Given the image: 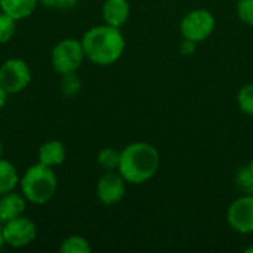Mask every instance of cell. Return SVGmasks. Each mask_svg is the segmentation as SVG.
Segmentation results:
<instances>
[{"mask_svg":"<svg viewBox=\"0 0 253 253\" xmlns=\"http://www.w3.org/2000/svg\"><path fill=\"white\" fill-rule=\"evenodd\" d=\"M84 56L96 65H111L125 52V37L117 27L96 25L87 30L82 39Z\"/></svg>","mask_w":253,"mask_h":253,"instance_id":"cell-1","label":"cell"},{"mask_svg":"<svg viewBox=\"0 0 253 253\" xmlns=\"http://www.w3.org/2000/svg\"><path fill=\"white\" fill-rule=\"evenodd\" d=\"M160 168V154L148 142L129 144L120 151L119 172L126 182L141 185L156 176Z\"/></svg>","mask_w":253,"mask_h":253,"instance_id":"cell-2","label":"cell"},{"mask_svg":"<svg viewBox=\"0 0 253 253\" xmlns=\"http://www.w3.org/2000/svg\"><path fill=\"white\" fill-rule=\"evenodd\" d=\"M19 182L24 197L34 205L47 203L55 196L58 188L55 172L52 170V168L40 162L28 168Z\"/></svg>","mask_w":253,"mask_h":253,"instance_id":"cell-3","label":"cell"},{"mask_svg":"<svg viewBox=\"0 0 253 253\" xmlns=\"http://www.w3.org/2000/svg\"><path fill=\"white\" fill-rule=\"evenodd\" d=\"M84 59L82 42L76 39H64L52 50V67L59 74L74 73Z\"/></svg>","mask_w":253,"mask_h":253,"instance_id":"cell-4","label":"cell"},{"mask_svg":"<svg viewBox=\"0 0 253 253\" xmlns=\"http://www.w3.org/2000/svg\"><path fill=\"white\" fill-rule=\"evenodd\" d=\"M215 16L206 9L188 12L181 21V34L184 39L200 43L206 40L215 30Z\"/></svg>","mask_w":253,"mask_h":253,"instance_id":"cell-5","label":"cell"},{"mask_svg":"<svg viewBox=\"0 0 253 253\" xmlns=\"http://www.w3.org/2000/svg\"><path fill=\"white\" fill-rule=\"evenodd\" d=\"M31 82V71L24 59L12 58L0 67V84L7 93L22 92Z\"/></svg>","mask_w":253,"mask_h":253,"instance_id":"cell-6","label":"cell"},{"mask_svg":"<svg viewBox=\"0 0 253 253\" xmlns=\"http://www.w3.org/2000/svg\"><path fill=\"white\" fill-rule=\"evenodd\" d=\"M4 245L12 248H24L34 242L37 236V227L30 218H24L22 215L6 222L1 227Z\"/></svg>","mask_w":253,"mask_h":253,"instance_id":"cell-7","label":"cell"},{"mask_svg":"<svg viewBox=\"0 0 253 253\" xmlns=\"http://www.w3.org/2000/svg\"><path fill=\"white\" fill-rule=\"evenodd\" d=\"M227 222L239 234H252L253 196L245 194L230 205L227 211Z\"/></svg>","mask_w":253,"mask_h":253,"instance_id":"cell-8","label":"cell"},{"mask_svg":"<svg viewBox=\"0 0 253 253\" xmlns=\"http://www.w3.org/2000/svg\"><path fill=\"white\" fill-rule=\"evenodd\" d=\"M126 193V181L116 170H105V173L98 179L96 196L104 205L119 203Z\"/></svg>","mask_w":253,"mask_h":253,"instance_id":"cell-9","label":"cell"},{"mask_svg":"<svg viewBox=\"0 0 253 253\" xmlns=\"http://www.w3.org/2000/svg\"><path fill=\"white\" fill-rule=\"evenodd\" d=\"M130 15V6L127 0H105L102 4V18L105 24L120 28L126 24Z\"/></svg>","mask_w":253,"mask_h":253,"instance_id":"cell-10","label":"cell"},{"mask_svg":"<svg viewBox=\"0 0 253 253\" xmlns=\"http://www.w3.org/2000/svg\"><path fill=\"white\" fill-rule=\"evenodd\" d=\"M25 212V197L15 194V193H6L0 196V224H6L18 216H21Z\"/></svg>","mask_w":253,"mask_h":253,"instance_id":"cell-11","label":"cell"},{"mask_svg":"<svg viewBox=\"0 0 253 253\" xmlns=\"http://www.w3.org/2000/svg\"><path fill=\"white\" fill-rule=\"evenodd\" d=\"M65 160V147L59 141H47L39 148V162L53 168L62 165Z\"/></svg>","mask_w":253,"mask_h":253,"instance_id":"cell-12","label":"cell"},{"mask_svg":"<svg viewBox=\"0 0 253 253\" xmlns=\"http://www.w3.org/2000/svg\"><path fill=\"white\" fill-rule=\"evenodd\" d=\"M37 1L39 0H0V7L1 12L19 21L28 18L36 10Z\"/></svg>","mask_w":253,"mask_h":253,"instance_id":"cell-13","label":"cell"},{"mask_svg":"<svg viewBox=\"0 0 253 253\" xmlns=\"http://www.w3.org/2000/svg\"><path fill=\"white\" fill-rule=\"evenodd\" d=\"M18 182H19V176L15 166L10 162L3 160L0 157V196L10 193Z\"/></svg>","mask_w":253,"mask_h":253,"instance_id":"cell-14","label":"cell"},{"mask_svg":"<svg viewBox=\"0 0 253 253\" xmlns=\"http://www.w3.org/2000/svg\"><path fill=\"white\" fill-rule=\"evenodd\" d=\"M61 253H90L92 248L89 242L82 236H70L59 246Z\"/></svg>","mask_w":253,"mask_h":253,"instance_id":"cell-15","label":"cell"},{"mask_svg":"<svg viewBox=\"0 0 253 253\" xmlns=\"http://www.w3.org/2000/svg\"><path fill=\"white\" fill-rule=\"evenodd\" d=\"M98 165L104 170H116L120 165V151L116 148H104L98 154Z\"/></svg>","mask_w":253,"mask_h":253,"instance_id":"cell-16","label":"cell"},{"mask_svg":"<svg viewBox=\"0 0 253 253\" xmlns=\"http://www.w3.org/2000/svg\"><path fill=\"white\" fill-rule=\"evenodd\" d=\"M236 185L242 193L253 196V172L249 166H243L236 172Z\"/></svg>","mask_w":253,"mask_h":253,"instance_id":"cell-17","label":"cell"},{"mask_svg":"<svg viewBox=\"0 0 253 253\" xmlns=\"http://www.w3.org/2000/svg\"><path fill=\"white\" fill-rule=\"evenodd\" d=\"M237 104H239V108L245 114L253 117V83L243 86L239 90V93H237Z\"/></svg>","mask_w":253,"mask_h":253,"instance_id":"cell-18","label":"cell"},{"mask_svg":"<svg viewBox=\"0 0 253 253\" xmlns=\"http://www.w3.org/2000/svg\"><path fill=\"white\" fill-rule=\"evenodd\" d=\"M62 80H61V90L64 95L67 96H74L79 93L80 87H82V82L80 79L77 77L76 71L74 73H67V74H62Z\"/></svg>","mask_w":253,"mask_h":253,"instance_id":"cell-19","label":"cell"},{"mask_svg":"<svg viewBox=\"0 0 253 253\" xmlns=\"http://www.w3.org/2000/svg\"><path fill=\"white\" fill-rule=\"evenodd\" d=\"M16 19L4 12H0V43H7L15 34Z\"/></svg>","mask_w":253,"mask_h":253,"instance_id":"cell-20","label":"cell"},{"mask_svg":"<svg viewBox=\"0 0 253 253\" xmlns=\"http://www.w3.org/2000/svg\"><path fill=\"white\" fill-rule=\"evenodd\" d=\"M236 12L242 22L253 27V0H239Z\"/></svg>","mask_w":253,"mask_h":253,"instance_id":"cell-21","label":"cell"},{"mask_svg":"<svg viewBox=\"0 0 253 253\" xmlns=\"http://www.w3.org/2000/svg\"><path fill=\"white\" fill-rule=\"evenodd\" d=\"M39 1H42L44 6L52 9H70L79 3V0H39Z\"/></svg>","mask_w":253,"mask_h":253,"instance_id":"cell-22","label":"cell"},{"mask_svg":"<svg viewBox=\"0 0 253 253\" xmlns=\"http://www.w3.org/2000/svg\"><path fill=\"white\" fill-rule=\"evenodd\" d=\"M196 46H197L196 42L188 40V39H184L182 43H181V46H179V49H181V53L182 55H193L196 52Z\"/></svg>","mask_w":253,"mask_h":253,"instance_id":"cell-23","label":"cell"},{"mask_svg":"<svg viewBox=\"0 0 253 253\" xmlns=\"http://www.w3.org/2000/svg\"><path fill=\"white\" fill-rule=\"evenodd\" d=\"M7 95H9V93H7V92L3 89V86L0 84V110L4 107V104H6V99H7Z\"/></svg>","mask_w":253,"mask_h":253,"instance_id":"cell-24","label":"cell"},{"mask_svg":"<svg viewBox=\"0 0 253 253\" xmlns=\"http://www.w3.org/2000/svg\"><path fill=\"white\" fill-rule=\"evenodd\" d=\"M3 245H4V240H3V231H1V227H0V249H1Z\"/></svg>","mask_w":253,"mask_h":253,"instance_id":"cell-25","label":"cell"},{"mask_svg":"<svg viewBox=\"0 0 253 253\" xmlns=\"http://www.w3.org/2000/svg\"><path fill=\"white\" fill-rule=\"evenodd\" d=\"M246 253H253V246H251V248H248L246 251H245Z\"/></svg>","mask_w":253,"mask_h":253,"instance_id":"cell-26","label":"cell"},{"mask_svg":"<svg viewBox=\"0 0 253 253\" xmlns=\"http://www.w3.org/2000/svg\"><path fill=\"white\" fill-rule=\"evenodd\" d=\"M3 156V147H1V142H0V157Z\"/></svg>","mask_w":253,"mask_h":253,"instance_id":"cell-27","label":"cell"},{"mask_svg":"<svg viewBox=\"0 0 253 253\" xmlns=\"http://www.w3.org/2000/svg\"><path fill=\"white\" fill-rule=\"evenodd\" d=\"M249 168H251V170H252V172H253V159H252V160H251V163H249Z\"/></svg>","mask_w":253,"mask_h":253,"instance_id":"cell-28","label":"cell"}]
</instances>
